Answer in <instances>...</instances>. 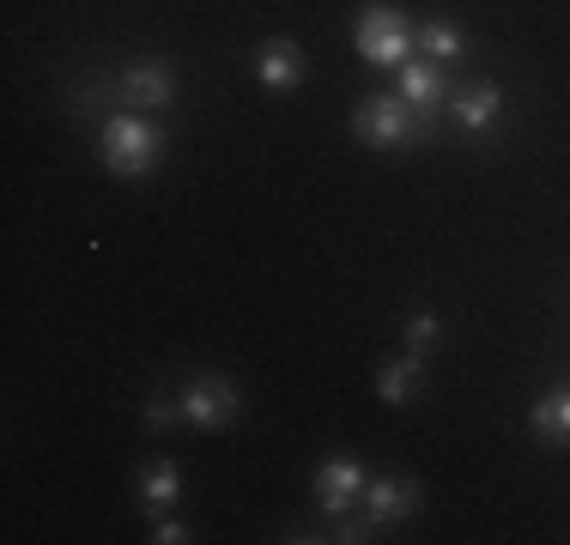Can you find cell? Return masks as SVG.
<instances>
[{"instance_id":"cell-9","label":"cell","mask_w":570,"mask_h":545,"mask_svg":"<svg viewBox=\"0 0 570 545\" xmlns=\"http://www.w3.org/2000/svg\"><path fill=\"white\" fill-rule=\"evenodd\" d=\"M121 98L134 109H170L176 103V67L170 61H134L121 73Z\"/></svg>"},{"instance_id":"cell-6","label":"cell","mask_w":570,"mask_h":545,"mask_svg":"<svg viewBox=\"0 0 570 545\" xmlns=\"http://www.w3.org/2000/svg\"><path fill=\"white\" fill-rule=\"evenodd\" d=\"M443 116H450L455 128H468V133H485L498 116H504V86H498V79H455Z\"/></svg>"},{"instance_id":"cell-3","label":"cell","mask_w":570,"mask_h":545,"mask_svg":"<svg viewBox=\"0 0 570 545\" xmlns=\"http://www.w3.org/2000/svg\"><path fill=\"white\" fill-rule=\"evenodd\" d=\"M352 49H358L364 67H401L413 61L419 49V24H406L395 7H364L358 12V31H352Z\"/></svg>"},{"instance_id":"cell-14","label":"cell","mask_w":570,"mask_h":545,"mask_svg":"<svg viewBox=\"0 0 570 545\" xmlns=\"http://www.w3.org/2000/svg\"><path fill=\"white\" fill-rule=\"evenodd\" d=\"M419 49H425L431 61H461V54H468V37H461L455 19H425L419 24Z\"/></svg>"},{"instance_id":"cell-13","label":"cell","mask_w":570,"mask_h":545,"mask_svg":"<svg viewBox=\"0 0 570 545\" xmlns=\"http://www.w3.org/2000/svg\"><path fill=\"white\" fill-rule=\"evenodd\" d=\"M419 376H425V358H413V351H406V358H383L376 364V400L406 406L419 394Z\"/></svg>"},{"instance_id":"cell-5","label":"cell","mask_w":570,"mask_h":545,"mask_svg":"<svg viewBox=\"0 0 570 545\" xmlns=\"http://www.w3.org/2000/svg\"><path fill=\"white\" fill-rule=\"evenodd\" d=\"M450 91H455L450 61H431V54L419 61V54H413V61L401 67V98L413 103L419 116H425V128H431V133H438V116H443V103H450Z\"/></svg>"},{"instance_id":"cell-19","label":"cell","mask_w":570,"mask_h":545,"mask_svg":"<svg viewBox=\"0 0 570 545\" xmlns=\"http://www.w3.org/2000/svg\"><path fill=\"white\" fill-rule=\"evenodd\" d=\"M153 539H158V545H188L195 534H188L183 522H158V527H153Z\"/></svg>"},{"instance_id":"cell-1","label":"cell","mask_w":570,"mask_h":545,"mask_svg":"<svg viewBox=\"0 0 570 545\" xmlns=\"http://www.w3.org/2000/svg\"><path fill=\"white\" fill-rule=\"evenodd\" d=\"M165 121L140 116V109H128V116H110L104 121V170L121 176V182H140V176L158 170V158H165Z\"/></svg>"},{"instance_id":"cell-12","label":"cell","mask_w":570,"mask_h":545,"mask_svg":"<svg viewBox=\"0 0 570 545\" xmlns=\"http://www.w3.org/2000/svg\"><path fill=\"white\" fill-rule=\"evenodd\" d=\"M528 430H534V443H547V448L570 443V382L552 388V394H540L534 413H528Z\"/></svg>"},{"instance_id":"cell-15","label":"cell","mask_w":570,"mask_h":545,"mask_svg":"<svg viewBox=\"0 0 570 545\" xmlns=\"http://www.w3.org/2000/svg\"><path fill=\"white\" fill-rule=\"evenodd\" d=\"M438 334H443V321L431 316V309L406 316V351H413V358H431V351H438Z\"/></svg>"},{"instance_id":"cell-8","label":"cell","mask_w":570,"mask_h":545,"mask_svg":"<svg viewBox=\"0 0 570 545\" xmlns=\"http://www.w3.org/2000/svg\"><path fill=\"white\" fill-rule=\"evenodd\" d=\"M425 503V485L419 479H406V473H383V479H371L364 485V515H371L376 527H389V522H406V515Z\"/></svg>"},{"instance_id":"cell-4","label":"cell","mask_w":570,"mask_h":545,"mask_svg":"<svg viewBox=\"0 0 570 545\" xmlns=\"http://www.w3.org/2000/svg\"><path fill=\"white\" fill-rule=\"evenodd\" d=\"M176 406H183V418H188L195 430H225L230 418L243 413V394H237V382H230V376L207 370V376L188 382L183 400H176Z\"/></svg>"},{"instance_id":"cell-7","label":"cell","mask_w":570,"mask_h":545,"mask_svg":"<svg viewBox=\"0 0 570 545\" xmlns=\"http://www.w3.org/2000/svg\"><path fill=\"white\" fill-rule=\"evenodd\" d=\"M364 485H371V473H364L358 460H352V455H328L316 467V503H322V515H334V522H341L352 503L364 497Z\"/></svg>"},{"instance_id":"cell-18","label":"cell","mask_w":570,"mask_h":545,"mask_svg":"<svg viewBox=\"0 0 570 545\" xmlns=\"http://www.w3.org/2000/svg\"><path fill=\"white\" fill-rule=\"evenodd\" d=\"M176 418H183V406H170V400H153V406H146V425H153V430L176 425Z\"/></svg>"},{"instance_id":"cell-16","label":"cell","mask_w":570,"mask_h":545,"mask_svg":"<svg viewBox=\"0 0 570 545\" xmlns=\"http://www.w3.org/2000/svg\"><path fill=\"white\" fill-rule=\"evenodd\" d=\"M110 98H121V79H86V86H73V116H98Z\"/></svg>"},{"instance_id":"cell-2","label":"cell","mask_w":570,"mask_h":545,"mask_svg":"<svg viewBox=\"0 0 570 545\" xmlns=\"http://www.w3.org/2000/svg\"><path fill=\"white\" fill-rule=\"evenodd\" d=\"M352 133H358L364 146H376V152H401V146H419V140L431 146L438 140V133L425 128V116H419L401 91H371V98H358V109H352Z\"/></svg>"},{"instance_id":"cell-10","label":"cell","mask_w":570,"mask_h":545,"mask_svg":"<svg viewBox=\"0 0 570 545\" xmlns=\"http://www.w3.org/2000/svg\"><path fill=\"white\" fill-rule=\"evenodd\" d=\"M255 79H262L267 91H297L304 86V49L292 43V37H267L262 43V61H255Z\"/></svg>"},{"instance_id":"cell-11","label":"cell","mask_w":570,"mask_h":545,"mask_svg":"<svg viewBox=\"0 0 570 545\" xmlns=\"http://www.w3.org/2000/svg\"><path fill=\"white\" fill-rule=\"evenodd\" d=\"M134 503L140 509H170V503H183V467L176 460H146L140 473H134Z\"/></svg>"},{"instance_id":"cell-17","label":"cell","mask_w":570,"mask_h":545,"mask_svg":"<svg viewBox=\"0 0 570 545\" xmlns=\"http://www.w3.org/2000/svg\"><path fill=\"white\" fill-rule=\"evenodd\" d=\"M371 515H364V522H358V515H341V522H334V534L328 539H341V545H358V539H371Z\"/></svg>"}]
</instances>
